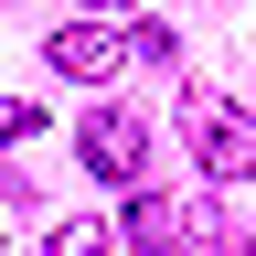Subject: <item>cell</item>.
Listing matches in <instances>:
<instances>
[{"label": "cell", "mask_w": 256, "mask_h": 256, "mask_svg": "<svg viewBox=\"0 0 256 256\" xmlns=\"http://www.w3.org/2000/svg\"><path fill=\"white\" fill-rule=\"evenodd\" d=\"M182 128H192L203 182H246V171H256V107H235V96H192Z\"/></svg>", "instance_id": "obj_1"}, {"label": "cell", "mask_w": 256, "mask_h": 256, "mask_svg": "<svg viewBox=\"0 0 256 256\" xmlns=\"http://www.w3.org/2000/svg\"><path fill=\"white\" fill-rule=\"evenodd\" d=\"M128 246H139V256H224L235 235H224V224H214L203 203H171V192H139V203H128Z\"/></svg>", "instance_id": "obj_2"}, {"label": "cell", "mask_w": 256, "mask_h": 256, "mask_svg": "<svg viewBox=\"0 0 256 256\" xmlns=\"http://www.w3.org/2000/svg\"><path fill=\"white\" fill-rule=\"evenodd\" d=\"M128 54H139V43H128V32H118L107 11H86V22L43 32V64H54V75H75V86H107V75H118Z\"/></svg>", "instance_id": "obj_3"}, {"label": "cell", "mask_w": 256, "mask_h": 256, "mask_svg": "<svg viewBox=\"0 0 256 256\" xmlns=\"http://www.w3.org/2000/svg\"><path fill=\"white\" fill-rule=\"evenodd\" d=\"M75 160H86L96 182H128V192H139V171H150V128L128 118V107H96V118L75 128Z\"/></svg>", "instance_id": "obj_4"}, {"label": "cell", "mask_w": 256, "mask_h": 256, "mask_svg": "<svg viewBox=\"0 0 256 256\" xmlns=\"http://www.w3.org/2000/svg\"><path fill=\"white\" fill-rule=\"evenodd\" d=\"M107 246H118V224H107V214H75V224H54L43 256H107Z\"/></svg>", "instance_id": "obj_5"}, {"label": "cell", "mask_w": 256, "mask_h": 256, "mask_svg": "<svg viewBox=\"0 0 256 256\" xmlns=\"http://www.w3.org/2000/svg\"><path fill=\"white\" fill-rule=\"evenodd\" d=\"M32 139H43V107H22V96H11V107H0V150H32Z\"/></svg>", "instance_id": "obj_6"}, {"label": "cell", "mask_w": 256, "mask_h": 256, "mask_svg": "<svg viewBox=\"0 0 256 256\" xmlns=\"http://www.w3.org/2000/svg\"><path fill=\"white\" fill-rule=\"evenodd\" d=\"M86 11H150V0H86Z\"/></svg>", "instance_id": "obj_7"}, {"label": "cell", "mask_w": 256, "mask_h": 256, "mask_svg": "<svg viewBox=\"0 0 256 256\" xmlns=\"http://www.w3.org/2000/svg\"><path fill=\"white\" fill-rule=\"evenodd\" d=\"M246 256H256V235H246Z\"/></svg>", "instance_id": "obj_8"}]
</instances>
